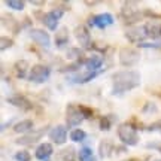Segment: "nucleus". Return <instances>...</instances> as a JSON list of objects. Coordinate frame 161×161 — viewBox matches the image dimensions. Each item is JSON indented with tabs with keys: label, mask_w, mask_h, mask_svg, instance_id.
Returning <instances> with one entry per match:
<instances>
[{
	"label": "nucleus",
	"mask_w": 161,
	"mask_h": 161,
	"mask_svg": "<svg viewBox=\"0 0 161 161\" xmlns=\"http://www.w3.org/2000/svg\"><path fill=\"white\" fill-rule=\"evenodd\" d=\"M85 119L84 115L80 114L79 106H75V104H69L66 108V122H67V127H76L79 125L82 121Z\"/></svg>",
	"instance_id": "nucleus-7"
},
{
	"label": "nucleus",
	"mask_w": 161,
	"mask_h": 161,
	"mask_svg": "<svg viewBox=\"0 0 161 161\" xmlns=\"http://www.w3.org/2000/svg\"><path fill=\"white\" fill-rule=\"evenodd\" d=\"M79 110H80V114L84 115V118H85V119H86V118H91L92 114H94L91 108H88V106H84V104H79Z\"/></svg>",
	"instance_id": "nucleus-32"
},
{
	"label": "nucleus",
	"mask_w": 161,
	"mask_h": 161,
	"mask_svg": "<svg viewBox=\"0 0 161 161\" xmlns=\"http://www.w3.org/2000/svg\"><path fill=\"white\" fill-rule=\"evenodd\" d=\"M86 161H96V157H92V158H90V160H86Z\"/></svg>",
	"instance_id": "nucleus-34"
},
{
	"label": "nucleus",
	"mask_w": 161,
	"mask_h": 161,
	"mask_svg": "<svg viewBox=\"0 0 161 161\" xmlns=\"http://www.w3.org/2000/svg\"><path fill=\"white\" fill-rule=\"evenodd\" d=\"M33 127H35V122L31 119H23L14 125V131L18 134H29L30 131H33Z\"/></svg>",
	"instance_id": "nucleus-19"
},
{
	"label": "nucleus",
	"mask_w": 161,
	"mask_h": 161,
	"mask_svg": "<svg viewBox=\"0 0 161 161\" xmlns=\"http://www.w3.org/2000/svg\"><path fill=\"white\" fill-rule=\"evenodd\" d=\"M139 60H140V54H139L137 49L128 48V46L119 49V63L122 64V66L131 67V66L139 63Z\"/></svg>",
	"instance_id": "nucleus-5"
},
{
	"label": "nucleus",
	"mask_w": 161,
	"mask_h": 161,
	"mask_svg": "<svg viewBox=\"0 0 161 161\" xmlns=\"http://www.w3.org/2000/svg\"><path fill=\"white\" fill-rule=\"evenodd\" d=\"M139 46L140 48H157V49H161V39H157L154 40L152 43H145V42H142V43H139Z\"/></svg>",
	"instance_id": "nucleus-31"
},
{
	"label": "nucleus",
	"mask_w": 161,
	"mask_h": 161,
	"mask_svg": "<svg viewBox=\"0 0 161 161\" xmlns=\"http://www.w3.org/2000/svg\"><path fill=\"white\" fill-rule=\"evenodd\" d=\"M30 37L35 40L37 45L43 46V48H49L51 46V37L49 35L40 29H30Z\"/></svg>",
	"instance_id": "nucleus-14"
},
{
	"label": "nucleus",
	"mask_w": 161,
	"mask_h": 161,
	"mask_svg": "<svg viewBox=\"0 0 161 161\" xmlns=\"http://www.w3.org/2000/svg\"><path fill=\"white\" fill-rule=\"evenodd\" d=\"M157 110H158V108H157V104H155V103H151V102H148V103H145L143 109H142V114H143V115H146L148 112L157 114Z\"/></svg>",
	"instance_id": "nucleus-29"
},
{
	"label": "nucleus",
	"mask_w": 161,
	"mask_h": 161,
	"mask_svg": "<svg viewBox=\"0 0 161 161\" xmlns=\"http://www.w3.org/2000/svg\"><path fill=\"white\" fill-rule=\"evenodd\" d=\"M5 5L14 11H24V8H25V3L23 0H6Z\"/></svg>",
	"instance_id": "nucleus-24"
},
{
	"label": "nucleus",
	"mask_w": 161,
	"mask_h": 161,
	"mask_svg": "<svg viewBox=\"0 0 161 161\" xmlns=\"http://www.w3.org/2000/svg\"><path fill=\"white\" fill-rule=\"evenodd\" d=\"M46 133V128H40V130H33V131H30L29 134H24L23 137H19L15 140V143L17 145H24V146H29V145H33L36 143L37 140H39L43 134Z\"/></svg>",
	"instance_id": "nucleus-11"
},
{
	"label": "nucleus",
	"mask_w": 161,
	"mask_h": 161,
	"mask_svg": "<svg viewBox=\"0 0 161 161\" xmlns=\"http://www.w3.org/2000/svg\"><path fill=\"white\" fill-rule=\"evenodd\" d=\"M114 149H115V146H114L112 140H103V142H100V145H98V154H100L102 158H108L112 154Z\"/></svg>",
	"instance_id": "nucleus-21"
},
{
	"label": "nucleus",
	"mask_w": 161,
	"mask_h": 161,
	"mask_svg": "<svg viewBox=\"0 0 161 161\" xmlns=\"http://www.w3.org/2000/svg\"><path fill=\"white\" fill-rule=\"evenodd\" d=\"M14 158H15V161H30V154L27 152V151H18L17 154L14 155Z\"/></svg>",
	"instance_id": "nucleus-28"
},
{
	"label": "nucleus",
	"mask_w": 161,
	"mask_h": 161,
	"mask_svg": "<svg viewBox=\"0 0 161 161\" xmlns=\"http://www.w3.org/2000/svg\"><path fill=\"white\" fill-rule=\"evenodd\" d=\"M48 136L55 145H63L67 140V130L64 125H55L48 131Z\"/></svg>",
	"instance_id": "nucleus-12"
},
{
	"label": "nucleus",
	"mask_w": 161,
	"mask_h": 161,
	"mask_svg": "<svg viewBox=\"0 0 161 161\" xmlns=\"http://www.w3.org/2000/svg\"><path fill=\"white\" fill-rule=\"evenodd\" d=\"M64 15V11L61 9H57V8H54L52 11L46 12L45 15L42 17V21L45 24L48 29L51 30V31H57V27H58V21L61 19V17Z\"/></svg>",
	"instance_id": "nucleus-6"
},
{
	"label": "nucleus",
	"mask_w": 161,
	"mask_h": 161,
	"mask_svg": "<svg viewBox=\"0 0 161 161\" xmlns=\"http://www.w3.org/2000/svg\"><path fill=\"white\" fill-rule=\"evenodd\" d=\"M125 37L131 43H142V40L146 39V31H145V25H139V27H131L125 31Z\"/></svg>",
	"instance_id": "nucleus-13"
},
{
	"label": "nucleus",
	"mask_w": 161,
	"mask_h": 161,
	"mask_svg": "<svg viewBox=\"0 0 161 161\" xmlns=\"http://www.w3.org/2000/svg\"><path fill=\"white\" fill-rule=\"evenodd\" d=\"M145 31H146V36L151 39H161V23H158V21L146 23L145 24Z\"/></svg>",
	"instance_id": "nucleus-16"
},
{
	"label": "nucleus",
	"mask_w": 161,
	"mask_h": 161,
	"mask_svg": "<svg viewBox=\"0 0 161 161\" xmlns=\"http://www.w3.org/2000/svg\"><path fill=\"white\" fill-rule=\"evenodd\" d=\"M157 161H161V160H157Z\"/></svg>",
	"instance_id": "nucleus-35"
},
{
	"label": "nucleus",
	"mask_w": 161,
	"mask_h": 161,
	"mask_svg": "<svg viewBox=\"0 0 161 161\" xmlns=\"http://www.w3.org/2000/svg\"><path fill=\"white\" fill-rule=\"evenodd\" d=\"M143 15H145V12H142L139 9L137 2H125L122 5V8H121V17L124 18V21L127 24L137 23Z\"/></svg>",
	"instance_id": "nucleus-3"
},
{
	"label": "nucleus",
	"mask_w": 161,
	"mask_h": 161,
	"mask_svg": "<svg viewBox=\"0 0 161 161\" xmlns=\"http://www.w3.org/2000/svg\"><path fill=\"white\" fill-rule=\"evenodd\" d=\"M52 152H54V148H52L51 143H46V142H43V143H40L39 146H37V149H36V158L40 161H46L49 157L52 155Z\"/></svg>",
	"instance_id": "nucleus-17"
},
{
	"label": "nucleus",
	"mask_w": 161,
	"mask_h": 161,
	"mask_svg": "<svg viewBox=\"0 0 161 161\" xmlns=\"http://www.w3.org/2000/svg\"><path fill=\"white\" fill-rule=\"evenodd\" d=\"M6 102L12 106H15L21 110H30L31 109V103H30L29 98H25L21 94H12L9 97H6Z\"/></svg>",
	"instance_id": "nucleus-15"
},
{
	"label": "nucleus",
	"mask_w": 161,
	"mask_h": 161,
	"mask_svg": "<svg viewBox=\"0 0 161 161\" xmlns=\"http://www.w3.org/2000/svg\"><path fill=\"white\" fill-rule=\"evenodd\" d=\"M80 64L85 67V70H90V72H100L102 70V64H103V57L102 55H90L86 58H82L79 60Z\"/></svg>",
	"instance_id": "nucleus-10"
},
{
	"label": "nucleus",
	"mask_w": 161,
	"mask_h": 161,
	"mask_svg": "<svg viewBox=\"0 0 161 161\" xmlns=\"http://www.w3.org/2000/svg\"><path fill=\"white\" fill-rule=\"evenodd\" d=\"M118 139L127 146H136L139 143V134L136 127H133L130 122H124V124H119L118 127Z\"/></svg>",
	"instance_id": "nucleus-2"
},
{
	"label": "nucleus",
	"mask_w": 161,
	"mask_h": 161,
	"mask_svg": "<svg viewBox=\"0 0 161 161\" xmlns=\"http://www.w3.org/2000/svg\"><path fill=\"white\" fill-rule=\"evenodd\" d=\"M70 139L73 142H84L86 139V133L84 130H80V128H75V130H72V133H70Z\"/></svg>",
	"instance_id": "nucleus-23"
},
{
	"label": "nucleus",
	"mask_w": 161,
	"mask_h": 161,
	"mask_svg": "<svg viewBox=\"0 0 161 161\" xmlns=\"http://www.w3.org/2000/svg\"><path fill=\"white\" fill-rule=\"evenodd\" d=\"M51 76V69L45 66V64H35L31 66L29 73V80L31 82H36V84H43L49 79Z\"/></svg>",
	"instance_id": "nucleus-4"
},
{
	"label": "nucleus",
	"mask_w": 161,
	"mask_h": 161,
	"mask_svg": "<svg viewBox=\"0 0 161 161\" xmlns=\"http://www.w3.org/2000/svg\"><path fill=\"white\" fill-rule=\"evenodd\" d=\"M67 43H69V30L67 27H61L55 31V46L64 48Z\"/></svg>",
	"instance_id": "nucleus-20"
},
{
	"label": "nucleus",
	"mask_w": 161,
	"mask_h": 161,
	"mask_svg": "<svg viewBox=\"0 0 161 161\" xmlns=\"http://www.w3.org/2000/svg\"><path fill=\"white\" fill-rule=\"evenodd\" d=\"M114 24V17L110 15L109 12H104V14H98L94 17L88 18V25L90 27H98V29H106Z\"/></svg>",
	"instance_id": "nucleus-8"
},
{
	"label": "nucleus",
	"mask_w": 161,
	"mask_h": 161,
	"mask_svg": "<svg viewBox=\"0 0 161 161\" xmlns=\"http://www.w3.org/2000/svg\"><path fill=\"white\" fill-rule=\"evenodd\" d=\"M31 5H35V6H43V5H45V2H37V0H31Z\"/></svg>",
	"instance_id": "nucleus-33"
},
{
	"label": "nucleus",
	"mask_w": 161,
	"mask_h": 161,
	"mask_svg": "<svg viewBox=\"0 0 161 161\" xmlns=\"http://www.w3.org/2000/svg\"><path fill=\"white\" fill-rule=\"evenodd\" d=\"M112 121H114V116H110V115L102 116V119H100V130H104V131L110 130V127H112Z\"/></svg>",
	"instance_id": "nucleus-26"
},
{
	"label": "nucleus",
	"mask_w": 161,
	"mask_h": 161,
	"mask_svg": "<svg viewBox=\"0 0 161 161\" xmlns=\"http://www.w3.org/2000/svg\"><path fill=\"white\" fill-rule=\"evenodd\" d=\"M78 157H79V161H86L90 160V158H92V149L91 148H88V146H84L82 149H79V152H78Z\"/></svg>",
	"instance_id": "nucleus-25"
},
{
	"label": "nucleus",
	"mask_w": 161,
	"mask_h": 161,
	"mask_svg": "<svg viewBox=\"0 0 161 161\" xmlns=\"http://www.w3.org/2000/svg\"><path fill=\"white\" fill-rule=\"evenodd\" d=\"M112 80H114L112 92L121 96L140 85V75L134 70H121L112 76Z\"/></svg>",
	"instance_id": "nucleus-1"
},
{
	"label": "nucleus",
	"mask_w": 161,
	"mask_h": 161,
	"mask_svg": "<svg viewBox=\"0 0 161 161\" xmlns=\"http://www.w3.org/2000/svg\"><path fill=\"white\" fill-rule=\"evenodd\" d=\"M75 37L78 40V43L82 49H90L91 48V35H90V30L86 29V25H78L75 29Z\"/></svg>",
	"instance_id": "nucleus-9"
},
{
	"label": "nucleus",
	"mask_w": 161,
	"mask_h": 161,
	"mask_svg": "<svg viewBox=\"0 0 161 161\" xmlns=\"http://www.w3.org/2000/svg\"><path fill=\"white\" fill-rule=\"evenodd\" d=\"M12 45H14V40L11 37H8V36H2L0 37V49L2 51H6V49L12 48Z\"/></svg>",
	"instance_id": "nucleus-27"
},
{
	"label": "nucleus",
	"mask_w": 161,
	"mask_h": 161,
	"mask_svg": "<svg viewBox=\"0 0 161 161\" xmlns=\"http://www.w3.org/2000/svg\"><path fill=\"white\" fill-rule=\"evenodd\" d=\"M73 155H75V149H73L72 146H67V148H64V149L58 151L57 154H55L54 161H72Z\"/></svg>",
	"instance_id": "nucleus-22"
},
{
	"label": "nucleus",
	"mask_w": 161,
	"mask_h": 161,
	"mask_svg": "<svg viewBox=\"0 0 161 161\" xmlns=\"http://www.w3.org/2000/svg\"><path fill=\"white\" fill-rule=\"evenodd\" d=\"M80 55H82V52L79 51V48H70L69 52H67V58H70V60H78L79 61Z\"/></svg>",
	"instance_id": "nucleus-30"
},
{
	"label": "nucleus",
	"mask_w": 161,
	"mask_h": 161,
	"mask_svg": "<svg viewBox=\"0 0 161 161\" xmlns=\"http://www.w3.org/2000/svg\"><path fill=\"white\" fill-rule=\"evenodd\" d=\"M14 69H15V75H17L19 79L29 78L30 64H29V61H27V60H18L17 63L14 64Z\"/></svg>",
	"instance_id": "nucleus-18"
}]
</instances>
